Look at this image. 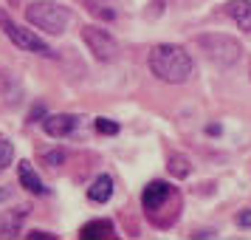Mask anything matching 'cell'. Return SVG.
<instances>
[{
	"label": "cell",
	"mask_w": 251,
	"mask_h": 240,
	"mask_svg": "<svg viewBox=\"0 0 251 240\" xmlns=\"http://www.w3.org/2000/svg\"><path fill=\"white\" fill-rule=\"evenodd\" d=\"M195 43L203 48V54L212 59L215 65H220V68L234 65V62L240 59V54H243L240 43L234 40V37H228V34H201Z\"/></svg>",
	"instance_id": "3"
},
{
	"label": "cell",
	"mask_w": 251,
	"mask_h": 240,
	"mask_svg": "<svg viewBox=\"0 0 251 240\" xmlns=\"http://www.w3.org/2000/svg\"><path fill=\"white\" fill-rule=\"evenodd\" d=\"M46 159L54 164V167H59L62 161H65V153H59V150H51V153H46Z\"/></svg>",
	"instance_id": "17"
},
{
	"label": "cell",
	"mask_w": 251,
	"mask_h": 240,
	"mask_svg": "<svg viewBox=\"0 0 251 240\" xmlns=\"http://www.w3.org/2000/svg\"><path fill=\"white\" fill-rule=\"evenodd\" d=\"M0 28H3V34L9 37L14 46L23 48V51H31V54H37V57H51V54H54V51L48 48V43H43L34 31L17 26L12 17H9V12H3V9H0Z\"/></svg>",
	"instance_id": "4"
},
{
	"label": "cell",
	"mask_w": 251,
	"mask_h": 240,
	"mask_svg": "<svg viewBox=\"0 0 251 240\" xmlns=\"http://www.w3.org/2000/svg\"><path fill=\"white\" fill-rule=\"evenodd\" d=\"M226 14L237 23V28L251 31V0H231V3H226Z\"/></svg>",
	"instance_id": "9"
},
{
	"label": "cell",
	"mask_w": 251,
	"mask_h": 240,
	"mask_svg": "<svg viewBox=\"0 0 251 240\" xmlns=\"http://www.w3.org/2000/svg\"><path fill=\"white\" fill-rule=\"evenodd\" d=\"M96 130L99 133H107V136H116L119 133V125L110 122V119H96Z\"/></svg>",
	"instance_id": "16"
},
{
	"label": "cell",
	"mask_w": 251,
	"mask_h": 240,
	"mask_svg": "<svg viewBox=\"0 0 251 240\" xmlns=\"http://www.w3.org/2000/svg\"><path fill=\"white\" fill-rule=\"evenodd\" d=\"M17 178H20V184H23L28 192H34V195H46V184L40 181V175L34 172V167L28 164V161H20V167H17Z\"/></svg>",
	"instance_id": "10"
},
{
	"label": "cell",
	"mask_w": 251,
	"mask_h": 240,
	"mask_svg": "<svg viewBox=\"0 0 251 240\" xmlns=\"http://www.w3.org/2000/svg\"><path fill=\"white\" fill-rule=\"evenodd\" d=\"M167 170H170V175H175V178H186V175L192 172V164H189V159H183V156H172L170 164H167Z\"/></svg>",
	"instance_id": "14"
},
{
	"label": "cell",
	"mask_w": 251,
	"mask_h": 240,
	"mask_svg": "<svg viewBox=\"0 0 251 240\" xmlns=\"http://www.w3.org/2000/svg\"><path fill=\"white\" fill-rule=\"evenodd\" d=\"M110 195H113V178L110 175H99L93 181V187L88 189V198H91L93 204H107Z\"/></svg>",
	"instance_id": "12"
},
{
	"label": "cell",
	"mask_w": 251,
	"mask_h": 240,
	"mask_svg": "<svg viewBox=\"0 0 251 240\" xmlns=\"http://www.w3.org/2000/svg\"><path fill=\"white\" fill-rule=\"evenodd\" d=\"M147 62H150V71H152L161 82H170V85H183L195 71L192 57H189L181 46H172V43L155 46L150 51Z\"/></svg>",
	"instance_id": "1"
},
{
	"label": "cell",
	"mask_w": 251,
	"mask_h": 240,
	"mask_svg": "<svg viewBox=\"0 0 251 240\" xmlns=\"http://www.w3.org/2000/svg\"><path fill=\"white\" fill-rule=\"evenodd\" d=\"M25 20L37 28H43L48 34H62L71 23V12L65 6H59V3H28V9H25Z\"/></svg>",
	"instance_id": "2"
},
{
	"label": "cell",
	"mask_w": 251,
	"mask_h": 240,
	"mask_svg": "<svg viewBox=\"0 0 251 240\" xmlns=\"http://www.w3.org/2000/svg\"><path fill=\"white\" fill-rule=\"evenodd\" d=\"M237 223H240V226H251V212H240Z\"/></svg>",
	"instance_id": "18"
},
{
	"label": "cell",
	"mask_w": 251,
	"mask_h": 240,
	"mask_svg": "<svg viewBox=\"0 0 251 240\" xmlns=\"http://www.w3.org/2000/svg\"><path fill=\"white\" fill-rule=\"evenodd\" d=\"M88 12L102 20H116V6L104 3V0H88Z\"/></svg>",
	"instance_id": "13"
},
{
	"label": "cell",
	"mask_w": 251,
	"mask_h": 240,
	"mask_svg": "<svg viewBox=\"0 0 251 240\" xmlns=\"http://www.w3.org/2000/svg\"><path fill=\"white\" fill-rule=\"evenodd\" d=\"M28 206H14V209H9V212H3L0 215V235L3 238H17L20 232H23V223L25 217H28Z\"/></svg>",
	"instance_id": "7"
},
{
	"label": "cell",
	"mask_w": 251,
	"mask_h": 240,
	"mask_svg": "<svg viewBox=\"0 0 251 240\" xmlns=\"http://www.w3.org/2000/svg\"><path fill=\"white\" fill-rule=\"evenodd\" d=\"M76 125H79V119H76V116H68V113L46 116V122H43V127H46V133H48V136H54V138L71 136V133L76 130Z\"/></svg>",
	"instance_id": "8"
},
{
	"label": "cell",
	"mask_w": 251,
	"mask_h": 240,
	"mask_svg": "<svg viewBox=\"0 0 251 240\" xmlns=\"http://www.w3.org/2000/svg\"><path fill=\"white\" fill-rule=\"evenodd\" d=\"M113 223L110 220H91L79 229V238L82 240H102V238H113Z\"/></svg>",
	"instance_id": "11"
},
{
	"label": "cell",
	"mask_w": 251,
	"mask_h": 240,
	"mask_svg": "<svg viewBox=\"0 0 251 240\" xmlns=\"http://www.w3.org/2000/svg\"><path fill=\"white\" fill-rule=\"evenodd\" d=\"M14 159V147L12 141H6V138H0V167H9Z\"/></svg>",
	"instance_id": "15"
},
{
	"label": "cell",
	"mask_w": 251,
	"mask_h": 240,
	"mask_svg": "<svg viewBox=\"0 0 251 240\" xmlns=\"http://www.w3.org/2000/svg\"><path fill=\"white\" fill-rule=\"evenodd\" d=\"M82 40H85V46L91 48V54L99 62H113L119 57V46H116V40L104 28L99 26H85L82 28Z\"/></svg>",
	"instance_id": "5"
},
{
	"label": "cell",
	"mask_w": 251,
	"mask_h": 240,
	"mask_svg": "<svg viewBox=\"0 0 251 240\" xmlns=\"http://www.w3.org/2000/svg\"><path fill=\"white\" fill-rule=\"evenodd\" d=\"M172 198H178V195H175V187H170L167 181H150L147 187H144V192H141V206H144V212L152 217L158 209H164V204L172 201Z\"/></svg>",
	"instance_id": "6"
}]
</instances>
